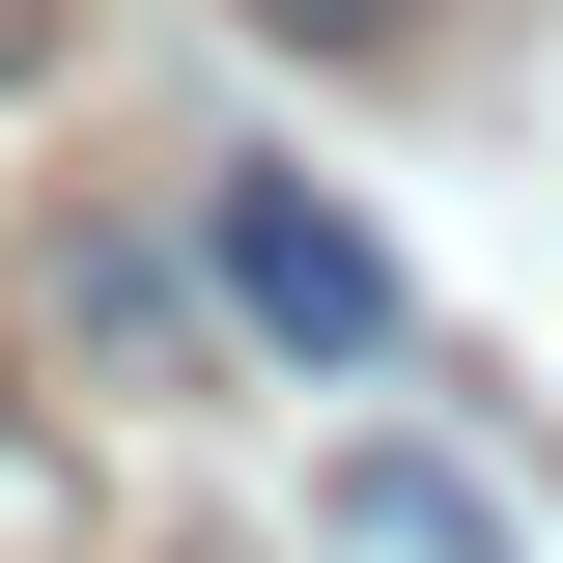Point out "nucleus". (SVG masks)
I'll list each match as a JSON object with an SVG mask.
<instances>
[{"label":"nucleus","mask_w":563,"mask_h":563,"mask_svg":"<svg viewBox=\"0 0 563 563\" xmlns=\"http://www.w3.org/2000/svg\"><path fill=\"white\" fill-rule=\"evenodd\" d=\"M339 536L366 563H507V507L451 479V451H339Z\"/></svg>","instance_id":"obj_3"},{"label":"nucleus","mask_w":563,"mask_h":563,"mask_svg":"<svg viewBox=\"0 0 563 563\" xmlns=\"http://www.w3.org/2000/svg\"><path fill=\"white\" fill-rule=\"evenodd\" d=\"M0 563H85V451H57L29 366H0Z\"/></svg>","instance_id":"obj_4"},{"label":"nucleus","mask_w":563,"mask_h":563,"mask_svg":"<svg viewBox=\"0 0 563 563\" xmlns=\"http://www.w3.org/2000/svg\"><path fill=\"white\" fill-rule=\"evenodd\" d=\"M29 57H57V0H0V85H29Z\"/></svg>","instance_id":"obj_6"},{"label":"nucleus","mask_w":563,"mask_h":563,"mask_svg":"<svg viewBox=\"0 0 563 563\" xmlns=\"http://www.w3.org/2000/svg\"><path fill=\"white\" fill-rule=\"evenodd\" d=\"M57 339L113 366V395H169V254H141V225H57Z\"/></svg>","instance_id":"obj_2"},{"label":"nucleus","mask_w":563,"mask_h":563,"mask_svg":"<svg viewBox=\"0 0 563 563\" xmlns=\"http://www.w3.org/2000/svg\"><path fill=\"white\" fill-rule=\"evenodd\" d=\"M225 29H282V57H339V85H395L422 29H451V0H225Z\"/></svg>","instance_id":"obj_5"},{"label":"nucleus","mask_w":563,"mask_h":563,"mask_svg":"<svg viewBox=\"0 0 563 563\" xmlns=\"http://www.w3.org/2000/svg\"><path fill=\"white\" fill-rule=\"evenodd\" d=\"M198 282L254 310L282 366H395V254H366L310 169H198Z\"/></svg>","instance_id":"obj_1"}]
</instances>
